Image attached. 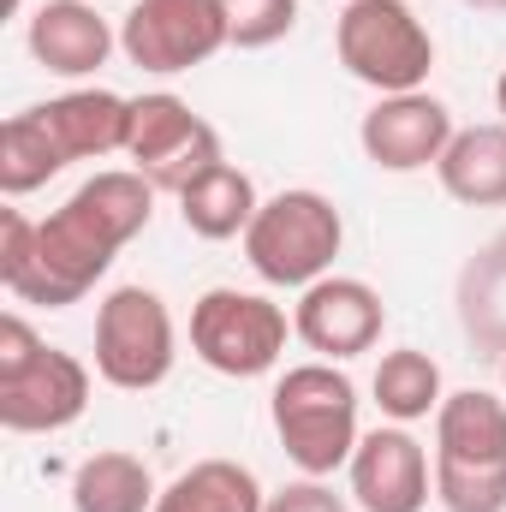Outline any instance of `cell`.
Returning <instances> with one entry per match:
<instances>
[{"label":"cell","mask_w":506,"mask_h":512,"mask_svg":"<svg viewBox=\"0 0 506 512\" xmlns=\"http://www.w3.org/2000/svg\"><path fill=\"white\" fill-rule=\"evenodd\" d=\"M262 512H352V507H346V495L328 489V477H298V483L274 489Z\"/></svg>","instance_id":"obj_27"},{"label":"cell","mask_w":506,"mask_h":512,"mask_svg":"<svg viewBox=\"0 0 506 512\" xmlns=\"http://www.w3.org/2000/svg\"><path fill=\"white\" fill-rule=\"evenodd\" d=\"M155 197L161 191L137 167L90 173L54 215L36 221L30 268L6 292L18 304H36V310H72V304H84L96 292V280L114 268V256L126 251L137 233H149Z\"/></svg>","instance_id":"obj_1"},{"label":"cell","mask_w":506,"mask_h":512,"mask_svg":"<svg viewBox=\"0 0 506 512\" xmlns=\"http://www.w3.org/2000/svg\"><path fill=\"white\" fill-rule=\"evenodd\" d=\"M381 328H387V304H381L376 286L358 280V274H322L292 304V334L322 364H352V358L376 352Z\"/></svg>","instance_id":"obj_9"},{"label":"cell","mask_w":506,"mask_h":512,"mask_svg":"<svg viewBox=\"0 0 506 512\" xmlns=\"http://www.w3.org/2000/svg\"><path fill=\"white\" fill-rule=\"evenodd\" d=\"M435 459L447 465H506V393L459 387L435 411Z\"/></svg>","instance_id":"obj_15"},{"label":"cell","mask_w":506,"mask_h":512,"mask_svg":"<svg viewBox=\"0 0 506 512\" xmlns=\"http://www.w3.org/2000/svg\"><path fill=\"white\" fill-rule=\"evenodd\" d=\"M495 108H501V120H506V72L495 78Z\"/></svg>","instance_id":"obj_28"},{"label":"cell","mask_w":506,"mask_h":512,"mask_svg":"<svg viewBox=\"0 0 506 512\" xmlns=\"http://www.w3.org/2000/svg\"><path fill=\"white\" fill-rule=\"evenodd\" d=\"M453 108L429 90H405V96H381L376 108L364 114L358 143H364V161L381 173H423L447 155L453 143Z\"/></svg>","instance_id":"obj_11"},{"label":"cell","mask_w":506,"mask_h":512,"mask_svg":"<svg viewBox=\"0 0 506 512\" xmlns=\"http://www.w3.org/2000/svg\"><path fill=\"white\" fill-rule=\"evenodd\" d=\"M352 507L364 512H423L435 501V459L405 423H381L358 441L352 465Z\"/></svg>","instance_id":"obj_10"},{"label":"cell","mask_w":506,"mask_h":512,"mask_svg":"<svg viewBox=\"0 0 506 512\" xmlns=\"http://www.w3.org/2000/svg\"><path fill=\"white\" fill-rule=\"evenodd\" d=\"M262 507H268V489L239 459H197L155 501V512H262Z\"/></svg>","instance_id":"obj_18"},{"label":"cell","mask_w":506,"mask_h":512,"mask_svg":"<svg viewBox=\"0 0 506 512\" xmlns=\"http://www.w3.org/2000/svg\"><path fill=\"white\" fill-rule=\"evenodd\" d=\"M268 423L286 447V459L304 477H334L352 465L364 429H358V387L340 364H292L268 393Z\"/></svg>","instance_id":"obj_2"},{"label":"cell","mask_w":506,"mask_h":512,"mask_svg":"<svg viewBox=\"0 0 506 512\" xmlns=\"http://www.w3.org/2000/svg\"><path fill=\"white\" fill-rule=\"evenodd\" d=\"M256 209H262L256 179L245 173V167H233V161L209 167L197 185L179 191V221H185V233H197V239H209V245L245 239L251 221H256Z\"/></svg>","instance_id":"obj_17"},{"label":"cell","mask_w":506,"mask_h":512,"mask_svg":"<svg viewBox=\"0 0 506 512\" xmlns=\"http://www.w3.org/2000/svg\"><path fill=\"white\" fill-rule=\"evenodd\" d=\"M60 173H66V155H60V143L48 137V126H42L36 108L12 114V120L0 126V191H6V197H30V191H42V185L60 179Z\"/></svg>","instance_id":"obj_22"},{"label":"cell","mask_w":506,"mask_h":512,"mask_svg":"<svg viewBox=\"0 0 506 512\" xmlns=\"http://www.w3.org/2000/svg\"><path fill=\"white\" fill-rule=\"evenodd\" d=\"M340 251H346V215L334 209V197H322L310 185L262 197L251 233H245V262L256 268V280L292 286V292L334 274Z\"/></svg>","instance_id":"obj_3"},{"label":"cell","mask_w":506,"mask_h":512,"mask_svg":"<svg viewBox=\"0 0 506 512\" xmlns=\"http://www.w3.org/2000/svg\"><path fill=\"white\" fill-rule=\"evenodd\" d=\"M465 6H477V12H506V0H465Z\"/></svg>","instance_id":"obj_29"},{"label":"cell","mask_w":506,"mask_h":512,"mask_svg":"<svg viewBox=\"0 0 506 512\" xmlns=\"http://www.w3.org/2000/svg\"><path fill=\"white\" fill-rule=\"evenodd\" d=\"M221 12H227V42L245 54L286 42L298 24V0H221Z\"/></svg>","instance_id":"obj_24"},{"label":"cell","mask_w":506,"mask_h":512,"mask_svg":"<svg viewBox=\"0 0 506 512\" xmlns=\"http://www.w3.org/2000/svg\"><path fill=\"white\" fill-rule=\"evenodd\" d=\"M48 137L60 143L66 167L72 161H102V155H126V137H131V102L102 90V84H84V90H66L54 102L36 108Z\"/></svg>","instance_id":"obj_14"},{"label":"cell","mask_w":506,"mask_h":512,"mask_svg":"<svg viewBox=\"0 0 506 512\" xmlns=\"http://www.w3.org/2000/svg\"><path fill=\"white\" fill-rule=\"evenodd\" d=\"M459 328L506 358V239H495L483 256H471V268L459 274Z\"/></svg>","instance_id":"obj_21"},{"label":"cell","mask_w":506,"mask_h":512,"mask_svg":"<svg viewBox=\"0 0 506 512\" xmlns=\"http://www.w3.org/2000/svg\"><path fill=\"white\" fill-rule=\"evenodd\" d=\"M501 387H506V358H501Z\"/></svg>","instance_id":"obj_30"},{"label":"cell","mask_w":506,"mask_h":512,"mask_svg":"<svg viewBox=\"0 0 506 512\" xmlns=\"http://www.w3.org/2000/svg\"><path fill=\"white\" fill-rule=\"evenodd\" d=\"M90 411V364L48 346L24 376L0 382V429L12 435H60Z\"/></svg>","instance_id":"obj_12"},{"label":"cell","mask_w":506,"mask_h":512,"mask_svg":"<svg viewBox=\"0 0 506 512\" xmlns=\"http://www.w3.org/2000/svg\"><path fill=\"white\" fill-rule=\"evenodd\" d=\"M370 393H376L381 417L387 423H423V417H435L441 411V399H447V382H441V364L429 358V352H417V346H393V352H381L376 376H370Z\"/></svg>","instance_id":"obj_20"},{"label":"cell","mask_w":506,"mask_h":512,"mask_svg":"<svg viewBox=\"0 0 506 512\" xmlns=\"http://www.w3.org/2000/svg\"><path fill=\"white\" fill-rule=\"evenodd\" d=\"M441 512H506V465H447L435 459Z\"/></svg>","instance_id":"obj_23"},{"label":"cell","mask_w":506,"mask_h":512,"mask_svg":"<svg viewBox=\"0 0 506 512\" xmlns=\"http://www.w3.org/2000/svg\"><path fill=\"white\" fill-rule=\"evenodd\" d=\"M179 328L155 286H114L96 304V376L120 393H149L173 376Z\"/></svg>","instance_id":"obj_6"},{"label":"cell","mask_w":506,"mask_h":512,"mask_svg":"<svg viewBox=\"0 0 506 512\" xmlns=\"http://www.w3.org/2000/svg\"><path fill=\"white\" fill-rule=\"evenodd\" d=\"M221 48H233L221 0H131L120 18V54L155 78L209 66Z\"/></svg>","instance_id":"obj_8"},{"label":"cell","mask_w":506,"mask_h":512,"mask_svg":"<svg viewBox=\"0 0 506 512\" xmlns=\"http://www.w3.org/2000/svg\"><path fill=\"white\" fill-rule=\"evenodd\" d=\"M126 161L155 185V191H185L197 185L209 167H221V131L209 126L185 96L173 90H149L131 96V137H126Z\"/></svg>","instance_id":"obj_7"},{"label":"cell","mask_w":506,"mask_h":512,"mask_svg":"<svg viewBox=\"0 0 506 512\" xmlns=\"http://www.w3.org/2000/svg\"><path fill=\"white\" fill-rule=\"evenodd\" d=\"M292 340V316L262 298V292H239V286H209L191 304V352L233 382H256L268 370H280Z\"/></svg>","instance_id":"obj_5"},{"label":"cell","mask_w":506,"mask_h":512,"mask_svg":"<svg viewBox=\"0 0 506 512\" xmlns=\"http://www.w3.org/2000/svg\"><path fill=\"white\" fill-rule=\"evenodd\" d=\"M334 54L376 96L423 90L435 72V36L405 0H346L334 18Z\"/></svg>","instance_id":"obj_4"},{"label":"cell","mask_w":506,"mask_h":512,"mask_svg":"<svg viewBox=\"0 0 506 512\" xmlns=\"http://www.w3.org/2000/svg\"><path fill=\"white\" fill-rule=\"evenodd\" d=\"M42 352H48V340H42V334H36L18 310H6V316H0V382L24 376Z\"/></svg>","instance_id":"obj_25"},{"label":"cell","mask_w":506,"mask_h":512,"mask_svg":"<svg viewBox=\"0 0 506 512\" xmlns=\"http://www.w3.org/2000/svg\"><path fill=\"white\" fill-rule=\"evenodd\" d=\"M155 501H161V489L137 453L108 447L72 471V512H155Z\"/></svg>","instance_id":"obj_19"},{"label":"cell","mask_w":506,"mask_h":512,"mask_svg":"<svg viewBox=\"0 0 506 512\" xmlns=\"http://www.w3.org/2000/svg\"><path fill=\"white\" fill-rule=\"evenodd\" d=\"M36 251V221L24 209H0V286H18Z\"/></svg>","instance_id":"obj_26"},{"label":"cell","mask_w":506,"mask_h":512,"mask_svg":"<svg viewBox=\"0 0 506 512\" xmlns=\"http://www.w3.org/2000/svg\"><path fill=\"white\" fill-rule=\"evenodd\" d=\"M24 48L42 72L78 84V78H96L108 66V54L120 48V30L96 12V0H42L30 12Z\"/></svg>","instance_id":"obj_13"},{"label":"cell","mask_w":506,"mask_h":512,"mask_svg":"<svg viewBox=\"0 0 506 512\" xmlns=\"http://www.w3.org/2000/svg\"><path fill=\"white\" fill-rule=\"evenodd\" d=\"M435 179L465 209H501L506 203V120L495 126H459L447 155L435 161Z\"/></svg>","instance_id":"obj_16"}]
</instances>
